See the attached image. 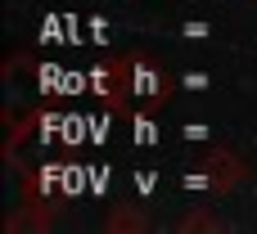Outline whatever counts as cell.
<instances>
[{
    "label": "cell",
    "instance_id": "1",
    "mask_svg": "<svg viewBox=\"0 0 257 234\" xmlns=\"http://www.w3.org/2000/svg\"><path fill=\"white\" fill-rule=\"evenodd\" d=\"M145 90H149L154 99H158V90H163V81H158L154 68H136V95H145Z\"/></svg>",
    "mask_w": 257,
    "mask_h": 234
}]
</instances>
